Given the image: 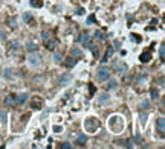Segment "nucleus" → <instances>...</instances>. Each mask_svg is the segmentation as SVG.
Listing matches in <instances>:
<instances>
[{"label": "nucleus", "instance_id": "9b49d317", "mask_svg": "<svg viewBox=\"0 0 165 149\" xmlns=\"http://www.w3.org/2000/svg\"><path fill=\"white\" fill-rule=\"evenodd\" d=\"M70 57H73V58H81V57H83V52H81L78 47H75V49L70 50Z\"/></svg>", "mask_w": 165, "mask_h": 149}, {"label": "nucleus", "instance_id": "4468645a", "mask_svg": "<svg viewBox=\"0 0 165 149\" xmlns=\"http://www.w3.org/2000/svg\"><path fill=\"white\" fill-rule=\"evenodd\" d=\"M57 44H58V41H57V40H50L49 43L46 41V49H49V50H54Z\"/></svg>", "mask_w": 165, "mask_h": 149}, {"label": "nucleus", "instance_id": "cd10ccee", "mask_svg": "<svg viewBox=\"0 0 165 149\" xmlns=\"http://www.w3.org/2000/svg\"><path fill=\"white\" fill-rule=\"evenodd\" d=\"M93 23H95V15L92 14V15L87 17V24H93Z\"/></svg>", "mask_w": 165, "mask_h": 149}, {"label": "nucleus", "instance_id": "f03ea898", "mask_svg": "<svg viewBox=\"0 0 165 149\" xmlns=\"http://www.w3.org/2000/svg\"><path fill=\"white\" fill-rule=\"evenodd\" d=\"M28 62H29L31 67H40L41 62H43V59H41V57L38 55V53H34L32 52V55L28 58Z\"/></svg>", "mask_w": 165, "mask_h": 149}, {"label": "nucleus", "instance_id": "bb28decb", "mask_svg": "<svg viewBox=\"0 0 165 149\" xmlns=\"http://www.w3.org/2000/svg\"><path fill=\"white\" fill-rule=\"evenodd\" d=\"M148 106H150V102H148V101H142V102H141V108H142V110H147Z\"/></svg>", "mask_w": 165, "mask_h": 149}, {"label": "nucleus", "instance_id": "a878e982", "mask_svg": "<svg viewBox=\"0 0 165 149\" xmlns=\"http://www.w3.org/2000/svg\"><path fill=\"white\" fill-rule=\"evenodd\" d=\"M95 38H99V40H104V38H106V35H104L103 32H101V31H96V32H95Z\"/></svg>", "mask_w": 165, "mask_h": 149}, {"label": "nucleus", "instance_id": "393cba45", "mask_svg": "<svg viewBox=\"0 0 165 149\" xmlns=\"http://www.w3.org/2000/svg\"><path fill=\"white\" fill-rule=\"evenodd\" d=\"M12 76H14V72H12L11 69H6V70H5V78L9 79V78H12Z\"/></svg>", "mask_w": 165, "mask_h": 149}, {"label": "nucleus", "instance_id": "9d476101", "mask_svg": "<svg viewBox=\"0 0 165 149\" xmlns=\"http://www.w3.org/2000/svg\"><path fill=\"white\" fill-rule=\"evenodd\" d=\"M107 81H109V79H107ZM116 87H118V81H116V79H110L106 88H107V91H112V90H115Z\"/></svg>", "mask_w": 165, "mask_h": 149}, {"label": "nucleus", "instance_id": "1a4fd4ad", "mask_svg": "<svg viewBox=\"0 0 165 149\" xmlns=\"http://www.w3.org/2000/svg\"><path fill=\"white\" fill-rule=\"evenodd\" d=\"M156 126H158V131H159L161 134H164V131H165V119H164V117H159V119H158Z\"/></svg>", "mask_w": 165, "mask_h": 149}, {"label": "nucleus", "instance_id": "20e7f679", "mask_svg": "<svg viewBox=\"0 0 165 149\" xmlns=\"http://www.w3.org/2000/svg\"><path fill=\"white\" fill-rule=\"evenodd\" d=\"M80 43H81L83 46H90V34H87V32L81 34V37H80Z\"/></svg>", "mask_w": 165, "mask_h": 149}, {"label": "nucleus", "instance_id": "2f4dec72", "mask_svg": "<svg viewBox=\"0 0 165 149\" xmlns=\"http://www.w3.org/2000/svg\"><path fill=\"white\" fill-rule=\"evenodd\" d=\"M61 126H54V132H61Z\"/></svg>", "mask_w": 165, "mask_h": 149}, {"label": "nucleus", "instance_id": "7c9ffc66", "mask_svg": "<svg viewBox=\"0 0 165 149\" xmlns=\"http://www.w3.org/2000/svg\"><path fill=\"white\" fill-rule=\"evenodd\" d=\"M61 148H63V149H70V148H72V145H70V143H63V145H61Z\"/></svg>", "mask_w": 165, "mask_h": 149}, {"label": "nucleus", "instance_id": "2eb2a0df", "mask_svg": "<svg viewBox=\"0 0 165 149\" xmlns=\"http://www.w3.org/2000/svg\"><path fill=\"white\" fill-rule=\"evenodd\" d=\"M150 57H151V55H150V52H147V53L144 52L139 59H141V62H148V61H150Z\"/></svg>", "mask_w": 165, "mask_h": 149}, {"label": "nucleus", "instance_id": "c756f323", "mask_svg": "<svg viewBox=\"0 0 165 149\" xmlns=\"http://www.w3.org/2000/svg\"><path fill=\"white\" fill-rule=\"evenodd\" d=\"M9 26H11L12 29H16V28H17V24H16V20H14V18H12V20H9Z\"/></svg>", "mask_w": 165, "mask_h": 149}, {"label": "nucleus", "instance_id": "c85d7f7f", "mask_svg": "<svg viewBox=\"0 0 165 149\" xmlns=\"http://www.w3.org/2000/svg\"><path fill=\"white\" fill-rule=\"evenodd\" d=\"M31 5H32V6H41L43 3L40 2V0H31Z\"/></svg>", "mask_w": 165, "mask_h": 149}, {"label": "nucleus", "instance_id": "4be33fe9", "mask_svg": "<svg viewBox=\"0 0 165 149\" xmlns=\"http://www.w3.org/2000/svg\"><path fill=\"white\" fill-rule=\"evenodd\" d=\"M151 99H153V101H158V99H159V91H158L156 88L151 90Z\"/></svg>", "mask_w": 165, "mask_h": 149}, {"label": "nucleus", "instance_id": "a211bd4d", "mask_svg": "<svg viewBox=\"0 0 165 149\" xmlns=\"http://www.w3.org/2000/svg\"><path fill=\"white\" fill-rule=\"evenodd\" d=\"M109 101V94H101V96L98 98V102L101 103V105H103V103H106Z\"/></svg>", "mask_w": 165, "mask_h": 149}, {"label": "nucleus", "instance_id": "f3484780", "mask_svg": "<svg viewBox=\"0 0 165 149\" xmlns=\"http://www.w3.org/2000/svg\"><path fill=\"white\" fill-rule=\"evenodd\" d=\"M112 55H113V49H112V47H109V49H107V52H106V57L103 58V62H107V59H109Z\"/></svg>", "mask_w": 165, "mask_h": 149}, {"label": "nucleus", "instance_id": "0eeeda50", "mask_svg": "<svg viewBox=\"0 0 165 149\" xmlns=\"http://www.w3.org/2000/svg\"><path fill=\"white\" fill-rule=\"evenodd\" d=\"M31 106H32V110H40V108L43 106V101L40 98H35L32 102H31Z\"/></svg>", "mask_w": 165, "mask_h": 149}, {"label": "nucleus", "instance_id": "423d86ee", "mask_svg": "<svg viewBox=\"0 0 165 149\" xmlns=\"http://www.w3.org/2000/svg\"><path fill=\"white\" fill-rule=\"evenodd\" d=\"M5 103L6 106H16L17 102H16V94H8L6 99H5Z\"/></svg>", "mask_w": 165, "mask_h": 149}, {"label": "nucleus", "instance_id": "f257e3e1", "mask_svg": "<svg viewBox=\"0 0 165 149\" xmlns=\"http://www.w3.org/2000/svg\"><path fill=\"white\" fill-rule=\"evenodd\" d=\"M84 128L89 131V132H95L98 128H99V122L96 120V119H87L86 122H84Z\"/></svg>", "mask_w": 165, "mask_h": 149}, {"label": "nucleus", "instance_id": "6e6552de", "mask_svg": "<svg viewBox=\"0 0 165 149\" xmlns=\"http://www.w3.org/2000/svg\"><path fill=\"white\" fill-rule=\"evenodd\" d=\"M70 81H72V76H70L69 73H64V75H61V76H60V84H61V85L69 84Z\"/></svg>", "mask_w": 165, "mask_h": 149}, {"label": "nucleus", "instance_id": "6ab92c4d", "mask_svg": "<svg viewBox=\"0 0 165 149\" xmlns=\"http://www.w3.org/2000/svg\"><path fill=\"white\" fill-rule=\"evenodd\" d=\"M75 64H77V58H73V57H70V58L66 61V65H67V67H73Z\"/></svg>", "mask_w": 165, "mask_h": 149}, {"label": "nucleus", "instance_id": "f8f14e48", "mask_svg": "<svg viewBox=\"0 0 165 149\" xmlns=\"http://www.w3.org/2000/svg\"><path fill=\"white\" fill-rule=\"evenodd\" d=\"M26 49H28L29 52H37V49H38V46H37V43H34V41H28V44H26Z\"/></svg>", "mask_w": 165, "mask_h": 149}, {"label": "nucleus", "instance_id": "dca6fc26", "mask_svg": "<svg viewBox=\"0 0 165 149\" xmlns=\"http://www.w3.org/2000/svg\"><path fill=\"white\" fill-rule=\"evenodd\" d=\"M21 18H23L24 23H31V20H32V14H29V12H24V14L21 15Z\"/></svg>", "mask_w": 165, "mask_h": 149}, {"label": "nucleus", "instance_id": "b1692460", "mask_svg": "<svg viewBox=\"0 0 165 149\" xmlns=\"http://www.w3.org/2000/svg\"><path fill=\"white\" fill-rule=\"evenodd\" d=\"M159 57H161V59L164 61V58H165V46H161V49H159Z\"/></svg>", "mask_w": 165, "mask_h": 149}, {"label": "nucleus", "instance_id": "5701e85b", "mask_svg": "<svg viewBox=\"0 0 165 149\" xmlns=\"http://www.w3.org/2000/svg\"><path fill=\"white\" fill-rule=\"evenodd\" d=\"M41 38H43V41H44V43H46V41H49V40H50V32L44 31V32L41 34Z\"/></svg>", "mask_w": 165, "mask_h": 149}, {"label": "nucleus", "instance_id": "72a5a7b5", "mask_svg": "<svg viewBox=\"0 0 165 149\" xmlns=\"http://www.w3.org/2000/svg\"><path fill=\"white\" fill-rule=\"evenodd\" d=\"M90 93H92V94L95 93V87H93V85H90ZM92 94H90V96H92Z\"/></svg>", "mask_w": 165, "mask_h": 149}, {"label": "nucleus", "instance_id": "39448f33", "mask_svg": "<svg viewBox=\"0 0 165 149\" xmlns=\"http://www.w3.org/2000/svg\"><path fill=\"white\" fill-rule=\"evenodd\" d=\"M16 102H17V105L23 106L24 103L28 102V94H26V93H21V94H18V96L16 98Z\"/></svg>", "mask_w": 165, "mask_h": 149}, {"label": "nucleus", "instance_id": "ddd939ff", "mask_svg": "<svg viewBox=\"0 0 165 149\" xmlns=\"http://www.w3.org/2000/svg\"><path fill=\"white\" fill-rule=\"evenodd\" d=\"M86 142H87V137H86L84 134H81L80 137L77 139V142H75V143H77L78 146H84V145H86Z\"/></svg>", "mask_w": 165, "mask_h": 149}, {"label": "nucleus", "instance_id": "412c9836", "mask_svg": "<svg viewBox=\"0 0 165 149\" xmlns=\"http://www.w3.org/2000/svg\"><path fill=\"white\" fill-rule=\"evenodd\" d=\"M54 61H55V62H61V61H63V55H61L60 52H55V53H54Z\"/></svg>", "mask_w": 165, "mask_h": 149}, {"label": "nucleus", "instance_id": "7ed1b4c3", "mask_svg": "<svg viewBox=\"0 0 165 149\" xmlns=\"http://www.w3.org/2000/svg\"><path fill=\"white\" fill-rule=\"evenodd\" d=\"M109 78H110V70L107 67H101L98 70V73H96V79L101 81V82H104V81H107Z\"/></svg>", "mask_w": 165, "mask_h": 149}, {"label": "nucleus", "instance_id": "473e14b6", "mask_svg": "<svg viewBox=\"0 0 165 149\" xmlns=\"http://www.w3.org/2000/svg\"><path fill=\"white\" fill-rule=\"evenodd\" d=\"M3 40H5V34L0 31V41H3Z\"/></svg>", "mask_w": 165, "mask_h": 149}, {"label": "nucleus", "instance_id": "aec40b11", "mask_svg": "<svg viewBox=\"0 0 165 149\" xmlns=\"http://www.w3.org/2000/svg\"><path fill=\"white\" fill-rule=\"evenodd\" d=\"M9 47H11L12 50H17V49L20 47V43L17 41V40H14V41H11V43H9Z\"/></svg>", "mask_w": 165, "mask_h": 149}]
</instances>
